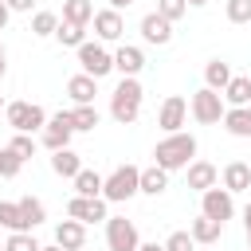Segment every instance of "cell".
<instances>
[{"label": "cell", "instance_id": "23", "mask_svg": "<svg viewBox=\"0 0 251 251\" xmlns=\"http://www.w3.org/2000/svg\"><path fill=\"white\" fill-rule=\"evenodd\" d=\"M188 235H192V239H196V243H216V239H220V235H224V224H220V220H212V216H204V212H200V216H196V220H192V227H188Z\"/></svg>", "mask_w": 251, "mask_h": 251}, {"label": "cell", "instance_id": "18", "mask_svg": "<svg viewBox=\"0 0 251 251\" xmlns=\"http://www.w3.org/2000/svg\"><path fill=\"white\" fill-rule=\"evenodd\" d=\"M165 188H169V173H165L161 165L141 169V176H137V192H145V196H161Z\"/></svg>", "mask_w": 251, "mask_h": 251}, {"label": "cell", "instance_id": "36", "mask_svg": "<svg viewBox=\"0 0 251 251\" xmlns=\"http://www.w3.org/2000/svg\"><path fill=\"white\" fill-rule=\"evenodd\" d=\"M20 165H24V161H20L12 149H0V176H4V180H12V176L20 173Z\"/></svg>", "mask_w": 251, "mask_h": 251}, {"label": "cell", "instance_id": "17", "mask_svg": "<svg viewBox=\"0 0 251 251\" xmlns=\"http://www.w3.org/2000/svg\"><path fill=\"white\" fill-rule=\"evenodd\" d=\"M184 169H188V188H196V192H204V188H212L220 180L216 165H208V161H188Z\"/></svg>", "mask_w": 251, "mask_h": 251}, {"label": "cell", "instance_id": "19", "mask_svg": "<svg viewBox=\"0 0 251 251\" xmlns=\"http://www.w3.org/2000/svg\"><path fill=\"white\" fill-rule=\"evenodd\" d=\"M224 188L235 196V192H251V165H243V161H231L227 169H224Z\"/></svg>", "mask_w": 251, "mask_h": 251}, {"label": "cell", "instance_id": "12", "mask_svg": "<svg viewBox=\"0 0 251 251\" xmlns=\"http://www.w3.org/2000/svg\"><path fill=\"white\" fill-rule=\"evenodd\" d=\"M141 39H145V43L165 47V43L173 39V20H165L161 12H149V16L141 20Z\"/></svg>", "mask_w": 251, "mask_h": 251}, {"label": "cell", "instance_id": "25", "mask_svg": "<svg viewBox=\"0 0 251 251\" xmlns=\"http://www.w3.org/2000/svg\"><path fill=\"white\" fill-rule=\"evenodd\" d=\"M71 180H75V196H102V176L94 169H78Z\"/></svg>", "mask_w": 251, "mask_h": 251}, {"label": "cell", "instance_id": "45", "mask_svg": "<svg viewBox=\"0 0 251 251\" xmlns=\"http://www.w3.org/2000/svg\"><path fill=\"white\" fill-rule=\"evenodd\" d=\"M4 71H8V63H4V59H0V78H4Z\"/></svg>", "mask_w": 251, "mask_h": 251}, {"label": "cell", "instance_id": "15", "mask_svg": "<svg viewBox=\"0 0 251 251\" xmlns=\"http://www.w3.org/2000/svg\"><path fill=\"white\" fill-rule=\"evenodd\" d=\"M220 122L231 137H251V106H227Z\"/></svg>", "mask_w": 251, "mask_h": 251}, {"label": "cell", "instance_id": "27", "mask_svg": "<svg viewBox=\"0 0 251 251\" xmlns=\"http://www.w3.org/2000/svg\"><path fill=\"white\" fill-rule=\"evenodd\" d=\"M90 16H94V4L90 0H63V20L67 24H90Z\"/></svg>", "mask_w": 251, "mask_h": 251}, {"label": "cell", "instance_id": "39", "mask_svg": "<svg viewBox=\"0 0 251 251\" xmlns=\"http://www.w3.org/2000/svg\"><path fill=\"white\" fill-rule=\"evenodd\" d=\"M8 20H12V12H8V4H4V0H0V31H4V27H8Z\"/></svg>", "mask_w": 251, "mask_h": 251}, {"label": "cell", "instance_id": "24", "mask_svg": "<svg viewBox=\"0 0 251 251\" xmlns=\"http://www.w3.org/2000/svg\"><path fill=\"white\" fill-rule=\"evenodd\" d=\"M16 204H20V216H24V227H27V231H35V227L47 220V208H43L39 196H24V200H16Z\"/></svg>", "mask_w": 251, "mask_h": 251}, {"label": "cell", "instance_id": "41", "mask_svg": "<svg viewBox=\"0 0 251 251\" xmlns=\"http://www.w3.org/2000/svg\"><path fill=\"white\" fill-rule=\"evenodd\" d=\"M129 4H133V0H110V8H114V12H122V8H129Z\"/></svg>", "mask_w": 251, "mask_h": 251}, {"label": "cell", "instance_id": "10", "mask_svg": "<svg viewBox=\"0 0 251 251\" xmlns=\"http://www.w3.org/2000/svg\"><path fill=\"white\" fill-rule=\"evenodd\" d=\"M67 216L78 220V224H102L106 220V200L102 196H71Z\"/></svg>", "mask_w": 251, "mask_h": 251}, {"label": "cell", "instance_id": "2", "mask_svg": "<svg viewBox=\"0 0 251 251\" xmlns=\"http://www.w3.org/2000/svg\"><path fill=\"white\" fill-rule=\"evenodd\" d=\"M196 157V137L192 133H169L165 141H157V149H153V165H161L165 173H176V169H184L188 161Z\"/></svg>", "mask_w": 251, "mask_h": 251}, {"label": "cell", "instance_id": "31", "mask_svg": "<svg viewBox=\"0 0 251 251\" xmlns=\"http://www.w3.org/2000/svg\"><path fill=\"white\" fill-rule=\"evenodd\" d=\"M0 224L8 231H27L24 227V216H20V204H12V200H0Z\"/></svg>", "mask_w": 251, "mask_h": 251}, {"label": "cell", "instance_id": "47", "mask_svg": "<svg viewBox=\"0 0 251 251\" xmlns=\"http://www.w3.org/2000/svg\"><path fill=\"white\" fill-rule=\"evenodd\" d=\"M247 247H251V231H247Z\"/></svg>", "mask_w": 251, "mask_h": 251}, {"label": "cell", "instance_id": "49", "mask_svg": "<svg viewBox=\"0 0 251 251\" xmlns=\"http://www.w3.org/2000/svg\"><path fill=\"white\" fill-rule=\"evenodd\" d=\"M75 251H86V247H75Z\"/></svg>", "mask_w": 251, "mask_h": 251}, {"label": "cell", "instance_id": "32", "mask_svg": "<svg viewBox=\"0 0 251 251\" xmlns=\"http://www.w3.org/2000/svg\"><path fill=\"white\" fill-rule=\"evenodd\" d=\"M8 149H12L20 161H27V157H35V137H31V133H16V137L8 141Z\"/></svg>", "mask_w": 251, "mask_h": 251}, {"label": "cell", "instance_id": "35", "mask_svg": "<svg viewBox=\"0 0 251 251\" xmlns=\"http://www.w3.org/2000/svg\"><path fill=\"white\" fill-rule=\"evenodd\" d=\"M157 12H161L165 20H173V24H176V20L188 12V0H157Z\"/></svg>", "mask_w": 251, "mask_h": 251}, {"label": "cell", "instance_id": "22", "mask_svg": "<svg viewBox=\"0 0 251 251\" xmlns=\"http://www.w3.org/2000/svg\"><path fill=\"white\" fill-rule=\"evenodd\" d=\"M78 169H82V157H78V153H75L71 145H67V149H55V153H51V173H55V176H67V180H71V176H75Z\"/></svg>", "mask_w": 251, "mask_h": 251}, {"label": "cell", "instance_id": "1", "mask_svg": "<svg viewBox=\"0 0 251 251\" xmlns=\"http://www.w3.org/2000/svg\"><path fill=\"white\" fill-rule=\"evenodd\" d=\"M141 98H145V90H141L137 75H122V82H118L114 94H110V114H114V122H118V126H133L137 114H141Z\"/></svg>", "mask_w": 251, "mask_h": 251}, {"label": "cell", "instance_id": "29", "mask_svg": "<svg viewBox=\"0 0 251 251\" xmlns=\"http://www.w3.org/2000/svg\"><path fill=\"white\" fill-rule=\"evenodd\" d=\"M55 39H59L63 47H78V43H86V27H82V24H67V20H59Z\"/></svg>", "mask_w": 251, "mask_h": 251}, {"label": "cell", "instance_id": "3", "mask_svg": "<svg viewBox=\"0 0 251 251\" xmlns=\"http://www.w3.org/2000/svg\"><path fill=\"white\" fill-rule=\"evenodd\" d=\"M137 176H141L137 165H118L110 176H102V200L126 204L129 196H137Z\"/></svg>", "mask_w": 251, "mask_h": 251}, {"label": "cell", "instance_id": "42", "mask_svg": "<svg viewBox=\"0 0 251 251\" xmlns=\"http://www.w3.org/2000/svg\"><path fill=\"white\" fill-rule=\"evenodd\" d=\"M243 224H247V231H251V204H247V212H243Z\"/></svg>", "mask_w": 251, "mask_h": 251}, {"label": "cell", "instance_id": "11", "mask_svg": "<svg viewBox=\"0 0 251 251\" xmlns=\"http://www.w3.org/2000/svg\"><path fill=\"white\" fill-rule=\"evenodd\" d=\"M184 118H188V102H184L180 94H169V98L161 102V110H157V126H161L165 133H176V129L184 126Z\"/></svg>", "mask_w": 251, "mask_h": 251}, {"label": "cell", "instance_id": "9", "mask_svg": "<svg viewBox=\"0 0 251 251\" xmlns=\"http://www.w3.org/2000/svg\"><path fill=\"white\" fill-rule=\"evenodd\" d=\"M200 196H204V200H200V212H204V216H212V220H220V224H227V220L235 216V200H231L227 188L212 184V188H204Z\"/></svg>", "mask_w": 251, "mask_h": 251}, {"label": "cell", "instance_id": "43", "mask_svg": "<svg viewBox=\"0 0 251 251\" xmlns=\"http://www.w3.org/2000/svg\"><path fill=\"white\" fill-rule=\"evenodd\" d=\"M204 4H208V0H188V8H204Z\"/></svg>", "mask_w": 251, "mask_h": 251}, {"label": "cell", "instance_id": "48", "mask_svg": "<svg viewBox=\"0 0 251 251\" xmlns=\"http://www.w3.org/2000/svg\"><path fill=\"white\" fill-rule=\"evenodd\" d=\"M0 110H4V94H0Z\"/></svg>", "mask_w": 251, "mask_h": 251}, {"label": "cell", "instance_id": "13", "mask_svg": "<svg viewBox=\"0 0 251 251\" xmlns=\"http://www.w3.org/2000/svg\"><path fill=\"white\" fill-rule=\"evenodd\" d=\"M90 20H94V35H98L102 43H114V39H122V31H126V24H122V16H118L114 8L94 12Z\"/></svg>", "mask_w": 251, "mask_h": 251}, {"label": "cell", "instance_id": "8", "mask_svg": "<svg viewBox=\"0 0 251 251\" xmlns=\"http://www.w3.org/2000/svg\"><path fill=\"white\" fill-rule=\"evenodd\" d=\"M71 137H75V126H71V110H59V114H51L47 118V126L39 129V141L55 153V149H67L71 145Z\"/></svg>", "mask_w": 251, "mask_h": 251}, {"label": "cell", "instance_id": "34", "mask_svg": "<svg viewBox=\"0 0 251 251\" xmlns=\"http://www.w3.org/2000/svg\"><path fill=\"white\" fill-rule=\"evenodd\" d=\"M4 251H39V243H35L31 231H12L8 243H4Z\"/></svg>", "mask_w": 251, "mask_h": 251}, {"label": "cell", "instance_id": "21", "mask_svg": "<svg viewBox=\"0 0 251 251\" xmlns=\"http://www.w3.org/2000/svg\"><path fill=\"white\" fill-rule=\"evenodd\" d=\"M145 67V55H141V47H129V43H122L118 51H114V71H122V75H137Z\"/></svg>", "mask_w": 251, "mask_h": 251}, {"label": "cell", "instance_id": "50", "mask_svg": "<svg viewBox=\"0 0 251 251\" xmlns=\"http://www.w3.org/2000/svg\"><path fill=\"white\" fill-rule=\"evenodd\" d=\"M0 251H4V243H0Z\"/></svg>", "mask_w": 251, "mask_h": 251}, {"label": "cell", "instance_id": "26", "mask_svg": "<svg viewBox=\"0 0 251 251\" xmlns=\"http://www.w3.org/2000/svg\"><path fill=\"white\" fill-rule=\"evenodd\" d=\"M231 82V67L224 63V59H212L208 67H204V86H212V90H224Z\"/></svg>", "mask_w": 251, "mask_h": 251}, {"label": "cell", "instance_id": "6", "mask_svg": "<svg viewBox=\"0 0 251 251\" xmlns=\"http://www.w3.org/2000/svg\"><path fill=\"white\" fill-rule=\"evenodd\" d=\"M137 224L126 216H106V247L110 251H137Z\"/></svg>", "mask_w": 251, "mask_h": 251}, {"label": "cell", "instance_id": "40", "mask_svg": "<svg viewBox=\"0 0 251 251\" xmlns=\"http://www.w3.org/2000/svg\"><path fill=\"white\" fill-rule=\"evenodd\" d=\"M137 251H165V243H137Z\"/></svg>", "mask_w": 251, "mask_h": 251}, {"label": "cell", "instance_id": "14", "mask_svg": "<svg viewBox=\"0 0 251 251\" xmlns=\"http://www.w3.org/2000/svg\"><path fill=\"white\" fill-rule=\"evenodd\" d=\"M55 243H59L63 251L86 247V224H78V220H63V224H55Z\"/></svg>", "mask_w": 251, "mask_h": 251}, {"label": "cell", "instance_id": "37", "mask_svg": "<svg viewBox=\"0 0 251 251\" xmlns=\"http://www.w3.org/2000/svg\"><path fill=\"white\" fill-rule=\"evenodd\" d=\"M196 247V239L188 235V231H173L169 239H165V251H192Z\"/></svg>", "mask_w": 251, "mask_h": 251}, {"label": "cell", "instance_id": "46", "mask_svg": "<svg viewBox=\"0 0 251 251\" xmlns=\"http://www.w3.org/2000/svg\"><path fill=\"white\" fill-rule=\"evenodd\" d=\"M0 59H8V51H4V43H0Z\"/></svg>", "mask_w": 251, "mask_h": 251}, {"label": "cell", "instance_id": "5", "mask_svg": "<svg viewBox=\"0 0 251 251\" xmlns=\"http://www.w3.org/2000/svg\"><path fill=\"white\" fill-rule=\"evenodd\" d=\"M188 110H192V118L200 122V126H216L220 118H224V94L220 90H212V86H200L196 94H192V102H188Z\"/></svg>", "mask_w": 251, "mask_h": 251}, {"label": "cell", "instance_id": "7", "mask_svg": "<svg viewBox=\"0 0 251 251\" xmlns=\"http://www.w3.org/2000/svg\"><path fill=\"white\" fill-rule=\"evenodd\" d=\"M75 51H78V67H82V75L102 78V75H110V71H114V55H110L102 43H78Z\"/></svg>", "mask_w": 251, "mask_h": 251}, {"label": "cell", "instance_id": "16", "mask_svg": "<svg viewBox=\"0 0 251 251\" xmlns=\"http://www.w3.org/2000/svg\"><path fill=\"white\" fill-rule=\"evenodd\" d=\"M67 94H71L75 106H86V102H94V94H98V78L75 75V78H67Z\"/></svg>", "mask_w": 251, "mask_h": 251}, {"label": "cell", "instance_id": "4", "mask_svg": "<svg viewBox=\"0 0 251 251\" xmlns=\"http://www.w3.org/2000/svg\"><path fill=\"white\" fill-rule=\"evenodd\" d=\"M4 114H8V126L16 133H35V129L47 126V110L35 106V102H8Z\"/></svg>", "mask_w": 251, "mask_h": 251}, {"label": "cell", "instance_id": "33", "mask_svg": "<svg viewBox=\"0 0 251 251\" xmlns=\"http://www.w3.org/2000/svg\"><path fill=\"white\" fill-rule=\"evenodd\" d=\"M224 12H227L231 24H251V0H227Z\"/></svg>", "mask_w": 251, "mask_h": 251}, {"label": "cell", "instance_id": "20", "mask_svg": "<svg viewBox=\"0 0 251 251\" xmlns=\"http://www.w3.org/2000/svg\"><path fill=\"white\" fill-rule=\"evenodd\" d=\"M220 94H224V106H251V78L247 75H231V82Z\"/></svg>", "mask_w": 251, "mask_h": 251}, {"label": "cell", "instance_id": "30", "mask_svg": "<svg viewBox=\"0 0 251 251\" xmlns=\"http://www.w3.org/2000/svg\"><path fill=\"white\" fill-rule=\"evenodd\" d=\"M55 27H59V16L55 12H35L31 16V35L47 39V35H55Z\"/></svg>", "mask_w": 251, "mask_h": 251}, {"label": "cell", "instance_id": "44", "mask_svg": "<svg viewBox=\"0 0 251 251\" xmlns=\"http://www.w3.org/2000/svg\"><path fill=\"white\" fill-rule=\"evenodd\" d=\"M39 251H63V247H59V243H51V247H39Z\"/></svg>", "mask_w": 251, "mask_h": 251}, {"label": "cell", "instance_id": "28", "mask_svg": "<svg viewBox=\"0 0 251 251\" xmlns=\"http://www.w3.org/2000/svg\"><path fill=\"white\" fill-rule=\"evenodd\" d=\"M71 126H75V133H78V129H82V133H90V129L98 126V106H94V102L75 106V110H71Z\"/></svg>", "mask_w": 251, "mask_h": 251}, {"label": "cell", "instance_id": "38", "mask_svg": "<svg viewBox=\"0 0 251 251\" xmlns=\"http://www.w3.org/2000/svg\"><path fill=\"white\" fill-rule=\"evenodd\" d=\"M4 4H8V12H31L35 0H4Z\"/></svg>", "mask_w": 251, "mask_h": 251}]
</instances>
